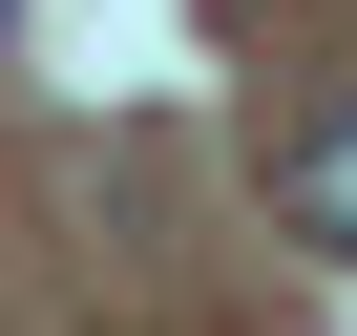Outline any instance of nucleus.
Here are the masks:
<instances>
[{
    "instance_id": "nucleus-1",
    "label": "nucleus",
    "mask_w": 357,
    "mask_h": 336,
    "mask_svg": "<svg viewBox=\"0 0 357 336\" xmlns=\"http://www.w3.org/2000/svg\"><path fill=\"white\" fill-rule=\"evenodd\" d=\"M273 211H294L315 252H357V105H315V126L273 147Z\"/></svg>"
}]
</instances>
